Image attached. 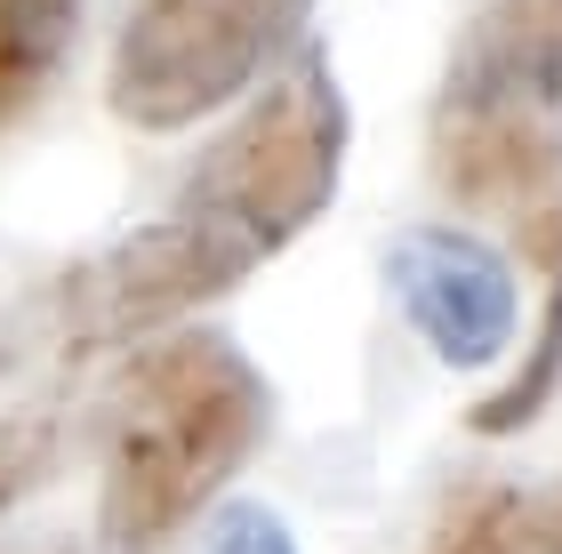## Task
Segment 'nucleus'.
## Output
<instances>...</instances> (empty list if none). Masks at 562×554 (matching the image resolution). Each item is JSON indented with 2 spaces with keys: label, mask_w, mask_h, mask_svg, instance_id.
<instances>
[{
  "label": "nucleus",
  "mask_w": 562,
  "mask_h": 554,
  "mask_svg": "<svg viewBox=\"0 0 562 554\" xmlns=\"http://www.w3.org/2000/svg\"><path fill=\"white\" fill-rule=\"evenodd\" d=\"M346 137H353V113L338 72L322 48H297L281 65V81L193 161L169 217L137 225L130 241L72 265L41 297V330L57 346L97 354V346L169 330L193 306H217L225 290H241L273 249H290L329 210Z\"/></svg>",
  "instance_id": "1"
},
{
  "label": "nucleus",
  "mask_w": 562,
  "mask_h": 554,
  "mask_svg": "<svg viewBox=\"0 0 562 554\" xmlns=\"http://www.w3.org/2000/svg\"><path fill=\"white\" fill-rule=\"evenodd\" d=\"M434 178L498 217L539 273L562 265V0H482L426 113Z\"/></svg>",
  "instance_id": "2"
},
{
  "label": "nucleus",
  "mask_w": 562,
  "mask_h": 554,
  "mask_svg": "<svg viewBox=\"0 0 562 554\" xmlns=\"http://www.w3.org/2000/svg\"><path fill=\"white\" fill-rule=\"evenodd\" d=\"M266 426L273 394L225 330L153 338L105 410V554H161L249 466Z\"/></svg>",
  "instance_id": "3"
},
{
  "label": "nucleus",
  "mask_w": 562,
  "mask_h": 554,
  "mask_svg": "<svg viewBox=\"0 0 562 554\" xmlns=\"http://www.w3.org/2000/svg\"><path fill=\"white\" fill-rule=\"evenodd\" d=\"M314 0H130L113 33V113L145 137L234 105L305 33Z\"/></svg>",
  "instance_id": "4"
},
{
  "label": "nucleus",
  "mask_w": 562,
  "mask_h": 554,
  "mask_svg": "<svg viewBox=\"0 0 562 554\" xmlns=\"http://www.w3.org/2000/svg\"><path fill=\"white\" fill-rule=\"evenodd\" d=\"M386 290H394L402 321H411L450 370L498 362L506 338H515V273L474 234H450V225L402 234L386 249Z\"/></svg>",
  "instance_id": "5"
},
{
  "label": "nucleus",
  "mask_w": 562,
  "mask_h": 554,
  "mask_svg": "<svg viewBox=\"0 0 562 554\" xmlns=\"http://www.w3.org/2000/svg\"><path fill=\"white\" fill-rule=\"evenodd\" d=\"M426 554H562V483H498L458 498Z\"/></svg>",
  "instance_id": "6"
},
{
  "label": "nucleus",
  "mask_w": 562,
  "mask_h": 554,
  "mask_svg": "<svg viewBox=\"0 0 562 554\" xmlns=\"http://www.w3.org/2000/svg\"><path fill=\"white\" fill-rule=\"evenodd\" d=\"M81 0H0V129L41 105V89L57 81Z\"/></svg>",
  "instance_id": "7"
},
{
  "label": "nucleus",
  "mask_w": 562,
  "mask_h": 554,
  "mask_svg": "<svg viewBox=\"0 0 562 554\" xmlns=\"http://www.w3.org/2000/svg\"><path fill=\"white\" fill-rule=\"evenodd\" d=\"M562 394V265L547 273V314H539V330H530V354L506 370V386H491L467 410L474 434H522V426H539L547 418V402Z\"/></svg>",
  "instance_id": "8"
},
{
  "label": "nucleus",
  "mask_w": 562,
  "mask_h": 554,
  "mask_svg": "<svg viewBox=\"0 0 562 554\" xmlns=\"http://www.w3.org/2000/svg\"><path fill=\"white\" fill-rule=\"evenodd\" d=\"M65 418L57 410H16V418H0V515L24 507L48 474L65 466Z\"/></svg>",
  "instance_id": "9"
},
{
  "label": "nucleus",
  "mask_w": 562,
  "mask_h": 554,
  "mask_svg": "<svg viewBox=\"0 0 562 554\" xmlns=\"http://www.w3.org/2000/svg\"><path fill=\"white\" fill-rule=\"evenodd\" d=\"M201 554H297V539L281 531V515L266 507H234V515H217V531Z\"/></svg>",
  "instance_id": "10"
}]
</instances>
